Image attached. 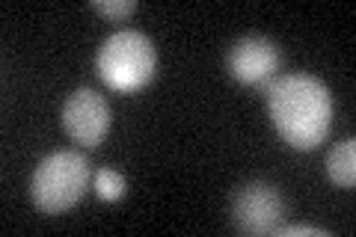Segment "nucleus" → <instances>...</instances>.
Segmentation results:
<instances>
[{"label":"nucleus","instance_id":"1","mask_svg":"<svg viewBox=\"0 0 356 237\" xmlns=\"http://www.w3.org/2000/svg\"><path fill=\"white\" fill-rule=\"evenodd\" d=\"M267 113L276 133L297 152H312L330 137L332 95L315 74H282L267 86Z\"/></svg>","mask_w":356,"mask_h":237},{"label":"nucleus","instance_id":"2","mask_svg":"<svg viewBox=\"0 0 356 237\" xmlns=\"http://www.w3.org/2000/svg\"><path fill=\"white\" fill-rule=\"evenodd\" d=\"M92 181V163L83 152L63 149L48 154L33 169L30 199L44 217H60L83 199Z\"/></svg>","mask_w":356,"mask_h":237},{"label":"nucleus","instance_id":"3","mask_svg":"<svg viewBox=\"0 0 356 237\" xmlns=\"http://www.w3.org/2000/svg\"><path fill=\"white\" fill-rule=\"evenodd\" d=\"M98 77L113 92H140L158 74V48L140 30H119L107 36L95 56Z\"/></svg>","mask_w":356,"mask_h":237},{"label":"nucleus","instance_id":"4","mask_svg":"<svg viewBox=\"0 0 356 237\" xmlns=\"http://www.w3.org/2000/svg\"><path fill=\"white\" fill-rule=\"evenodd\" d=\"M282 217H285V202L273 184L250 181L238 187L235 196H232V222L238 225V231L250 237L273 234L282 225Z\"/></svg>","mask_w":356,"mask_h":237},{"label":"nucleus","instance_id":"5","mask_svg":"<svg viewBox=\"0 0 356 237\" xmlns=\"http://www.w3.org/2000/svg\"><path fill=\"white\" fill-rule=\"evenodd\" d=\"M280 65H282L280 44L264 36H243L232 42V48L226 51V72L243 86L267 89L280 74Z\"/></svg>","mask_w":356,"mask_h":237},{"label":"nucleus","instance_id":"6","mask_svg":"<svg viewBox=\"0 0 356 237\" xmlns=\"http://www.w3.org/2000/svg\"><path fill=\"white\" fill-rule=\"evenodd\" d=\"M110 104L102 92H95V89L89 86H81L74 89V92L65 98L63 104V128L65 133L81 142L83 149H95V145H102V140L107 137L110 131Z\"/></svg>","mask_w":356,"mask_h":237},{"label":"nucleus","instance_id":"7","mask_svg":"<svg viewBox=\"0 0 356 237\" xmlns=\"http://www.w3.org/2000/svg\"><path fill=\"white\" fill-rule=\"evenodd\" d=\"M324 166H327V175H330L332 184L350 190L356 184V140L348 137V140L332 145Z\"/></svg>","mask_w":356,"mask_h":237},{"label":"nucleus","instance_id":"8","mask_svg":"<svg viewBox=\"0 0 356 237\" xmlns=\"http://www.w3.org/2000/svg\"><path fill=\"white\" fill-rule=\"evenodd\" d=\"M92 187H95L98 199L119 202L122 196H125L128 181H125V175H122V172H116V169H98V172L92 175Z\"/></svg>","mask_w":356,"mask_h":237},{"label":"nucleus","instance_id":"9","mask_svg":"<svg viewBox=\"0 0 356 237\" xmlns=\"http://www.w3.org/2000/svg\"><path fill=\"white\" fill-rule=\"evenodd\" d=\"M89 6L107 21H125L137 13V0H92Z\"/></svg>","mask_w":356,"mask_h":237},{"label":"nucleus","instance_id":"10","mask_svg":"<svg viewBox=\"0 0 356 237\" xmlns=\"http://www.w3.org/2000/svg\"><path fill=\"white\" fill-rule=\"evenodd\" d=\"M273 234H280V237H330L327 229H315V225H280Z\"/></svg>","mask_w":356,"mask_h":237}]
</instances>
